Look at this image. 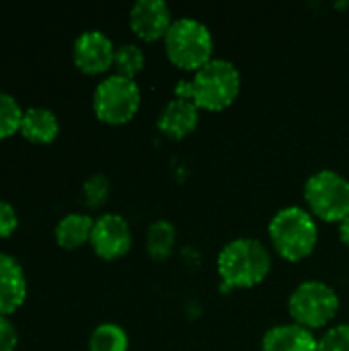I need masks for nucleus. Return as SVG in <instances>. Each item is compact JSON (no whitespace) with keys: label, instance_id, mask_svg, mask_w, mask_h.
I'll list each match as a JSON object with an SVG mask.
<instances>
[{"label":"nucleus","instance_id":"9","mask_svg":"<svg viewBox=\"0 0 349 351\" xmlns=\"http://www.w3.org/2000/svg\"><path fill=\"white\" fill-rule=\"evenodd\" d=\"M91 247L105 261L123 257L132 247V230L128 220L119 214L99 216L93 226Z\"/></svg>","mask_w":349,"mask_h":351},{"label":"nucleus","instance_id":"23","mask_svg":"<svg viewBox=\"0 0 349 351\" xmlns=\"http://www.w3.org/2000/svg\"><path fill=\"white\" fill-rule=\"evenodd\" d=\"M19 346V333L8 317H0V351H14Z\"/></svg>","mask_w":349,"mask_h":351},{"label":"nucleus","instance_id":"16","mask_svg":"<svg viewBox=\"0 0 349 351\" xmlns=\"http://www.w3.org/2000/svg\"><path fill=\"white\" fill-rule=\"evenodd\" d=\"M177 245V228L169 220H156L146 230V251L152 259H167Z\"/></svg>","mask_w":349,"mask_h":351},{"label":"nucleus","instance_id":"11","mask_svg":"<svg viewBox=\"0 0 349 351\" xmlns=\"http://www.w3.org/2000/svg\"><path fill=\"white\" fill-rule=\"evenodd\" d=\"M200 123V109L193 101L189 99H171L163 111L158 113L156 125L158 130L173 140H183L187 138Z\"/></svg>","mask_w":349,"mask_h":351},{"label":"nucleus","instance_id":"15","mask_svg":"<svg viewBox=\"0 0 349 351\" xmlns=\"http://www.w3.org/2000/svg\"><path fill=\"white\" fill-rule=\"evenodd\" d=\"M93 226H95V220L88 214H80V212L66 214L56 224V230H53L56 243L62 249H68V251L78 249L84 243H91Z\"/></svg>","mask_w":349,"mask_h":351},{"label":"nucleus","instance_id":"21","mask_svg":"<svg viewBox=\"0 0 349 351\" xmlns=\"http://www.w3.org/2000/svg\"><path fill=\"white\" fill-rule=\"evenodd\" d=\"M317 351H349V323L337 325L319 339Z\"/></svg>","mask_w":349,"mask_h":351},{"label":"nucleus","instance_id":"10","mask_svg":"<svg viewBox=\"0 0 349 351\" xmlns=\"http://www.w3.org/2000/svg\"><path fill=\"white\" fill-rule=\"evenodd\" d=\"M173 21L175 19L165 0H138L130 8V27L144 41L165 39Z\"/></svg>","mask_w":349,"mask_h":351},{"label":"nucleus","instance_id":"24","mask_svg":"<svg viewBox=\"0 0 349 351\" xmlns=\"http://www.w3.org/2000/svg\"><path fill=\"white\" fill-rule=\"evenodd\" d=\"M339 239H341V243L349 249V218H346V220L339 224Z\"/></svg>","mask_w":349,"mask_h":351},{"label":"nucleus","instance_id":"8","mask_svg":"<svg viewBox=\"0 0 349 351\" xmlns=\"http://www.w3.org/2000/svg\"><path fill=\"white\" fill-rule=\"evenodd\" d=\"M115 45L99 29L82 31L72 45V60L84 74H103L113 68Z\"/></svg>","mask_w":349,"mask_h":351},{"label":"nucleus","instance_id":"3","mask_svg":"<svg viewBox=\"0 0 349 351\" xmlns=\"http://www.w3.org/2000/svg\"><path fill=\"white\" fill-rule=\"evenodd\" d=\"M267 232L274 249L286 261H300L309 257L319 241V226L315 216L300 206L278 210L269 220Z\"/></svg>","mask_w":349,"mask_h":351},{"label":"nucleus","instance_id":"20","mask_svg":"<svg viewBox=\"0 0 349 351\" xmlns=\"http://www.w3.org/2000/svg\"><path fill=\"white\" fill-rule=\"evenodd\" d=\"M109 179L105 175H93L86 179L82 193H84V202L88 208H99L101 204H105L107 195H109Z\"/></svg>","mask_w":349,"mask_h":351},{"label":"nucleus","instance_id":"14","mask_svg":"<svg viewBox=\"0 0 349 351\" xmlns=\"http://www.w3.org/2000/svg\"><path fill=\"white\" fill-rule=\"evenodd\" d=\"M60 132V121L53 111L45 107H29L23 113L21 136L33 144H49Z\"/></svg>","mask_w":349,"mask_h":351},{"label":"nucleus","instance_id":"17","mask_svg":"<svg viewBox=\"0 0 349 351\" xmlns=\"http://www.w3.org/2000/svg\"><path fill=\"white\" fill-rule=\"evenodd\" d=\"M128 333L115 323H101L88 339V351H128Z\"/></svg>","mask_w":349,"mask_h":351},{"label":"nucleus","instance_id":"5","mask_svg":"<svg viewBox=\"0 0 349 351\" xmlns=\"http://www.w3.org/2000/svg\"><path fill=\"white\" fill-rule=\"evenodd\" d=\"M337 311V292L321 280H306L298 284L288 298V313L292 317V323L311 331L329 325L335 319Z\"/></svg>","mask_w":349,"mask_h":351},{"label":"nucleus","instance_id":"19","mask_svg":"<svg viewBox=\"0 0 349 351\" xmlns=\"http://www.w3.org/2000/svg\"><path fill=\"white\" fill-rule=\"evenodd\" d=\"M23 113L25 111L21 109L19 101L12 95L0 90V140L21 132Z\"/></svg>","mask_w":349,"mask_h":351},{"label":"nucleus","instance_id":"13","mask_svg":"<svg viewBox=\"0 0 349 351\" xmlns=\"http://www.w3.org/2000/svg\"><path fill=\"white\" fill-rule=\"evenodd\" d=\"M317 348L319 339L315 333L296 323L276 325L261 339V351H317Z\"/></svg>","mask_w":349,"mask_h":351},{"label":"nucleus","instance_id":"2","mask_svg":"<svg viewBox=\"0 0 349 351\" xmlns=\"http://www.w3.org/2000/svg\"><path fill=\"white\" fill-rule=\"evenodd\" d=\"M216 267L224 286L253 288L267 278L272 269V255L259 239L241 237L220 249Z\"/></svg>","mask_w":349,"mask_h":351},{"label":"nucleus","instance_id":"18","mask_svg":"<svg viewBox=\"0 0 349 351\" xmlns=\"http://www.w3.org/2000/svg\"><path fill=\"white\" fill-rule=\"evenodd\" d=\"M144 62H146V58H144V51L140 45L123 43L119 47H115V58H113L115 74L134 80V76L144 68Z\"/></svg>","mask_w":349,"mask_h":351},{"label":"nucleus","instance_id":"12","mask_svg":"<svg viewBox=\"0 0 349 351\" xmlns=\"http://www.w3.org/2000/svg\"><path fill=\"white\" fill-rule=\"evenodd\" d=\"M27 298V278L21 263L0 253V317L16 313Z\"/></svg>","mask_w":349,"mask_h":351},{"label":"nucleus","instance_id":"7","mask_svg":"<svg viewBox=\"0 0 349 351\" xmlns=\"http://www.w3.org/2000/svg\"><path fill=\"white\" fill-rule=\"evenodd\" d=\"M142 93L136 80L111 74L103 78L93 93L95 115L111 125H121L130 121L140 109Z\"/></svg>","mask_w":349,"mask_h":351},{"label":"nucleus","instance_id":"4","mask_svg":"<svg viewBox=\"0 0 349 351\" xmlns=\"http://www.w3.org/2000/svg\"><path fill=\"white\" fill-rule=\"evenodd\" d=\"M165 51L171 64L195 72L214 58L212 31L200 19L179 16L165 35Z\"/></svg>","mask_w":349,"mask_h":351},{"label":"nucleus","instance_id":"1","mask_svg":"<svg viewBox=\"0 0 349 351\" xmlns=\"http://www.w3.org/2000/svg\"><path fill=\"white\" fill-rule=\"evenodd\" d=\"M241 93V72L224 58H212L200 70L193 72L191 80H179L175 97L189 99L197 109L222 111L230 107Z\"/></svg>","mask_w":349,"mask_h":351},{"label":"nucleus","instance_id":"6","mask_svg":"<svg viewBox=\"0 0 349 351\" xmlns=\"http://www.w3.org/2000/svg\"><path fill=\"white\" fill-rule=\"evenodd\" d=\"M309 212L325 222H344L349 218V181L337 171L323 169L304 183Z\"/></svg>","mask_w":349,"mask_h":351},{"label":"nucleus","instance_id":"22","mask_svg":"<svg viewBox=\"0 0 349 351\" xmlns=\"http://www.w3.org/2000/svg\"><path fill=\"white\" fill-rule=\"evenodd\" d=\"M16 226H19L16 210L8 202H2L0 199V239L10 237L16 230Z\"/></svg>","mask_w":349,"mask_h":351}]
</instances>
